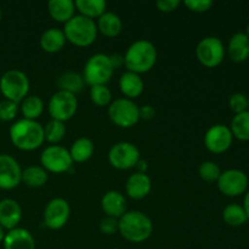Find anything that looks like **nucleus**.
Masks as SVG:
<instances>
[{
    "mask_svg": "<svg viewBox=\"0 0 249 249\" xmlns=\"http://www.w3.org/2000/svg\"><path fill=\"white\" fill-rule=\"evenodd\" d=\"M123 56L126 71L141 74L155 67L158 55L153 43L146 39H139L126 49Z\"/></svg>",
    "mask_w": 249,
    "mask_h": 249,
    "instance_id": "1",
    "label": "nucleus"
},
{
    "mask_svg": "<svg viewBox=\"0 0 249 249\" xmlns=\"http://www.w3.org/2000/svg\"><path fill=\"white\" fill-rule=\"evenodd\" d=\"M10 139L15 147L22 151H34L43 145L44 126L36 121L22 118L10 126Z\"/></svg>",
    "mask_w": 249,
    "mask_h": 249,
    "instance_id": "2",
    "label": "nucleus"
},
{
    "mask_svg": "<svg viewBox=\"0 0 249 249\" xmlns=\"http://www.w3.org/2000/svg\"><path fill=\"white\" fill-rule=\"evenodd\" d=\"M118 231L124 240L141 243L152 235L153 223L150 216L142 212L130 211L118 219Z\"/></svg>",
    "mask_w": 249,
    "mask_h": 249,
    "instance_id": "3",
    "label": "nucleus"
},
{
    "mask_svg": "<svg viewBox=\"0 0 249 249\" xmlns=\"http://www.w3.org/2000/svg\"><path fill=\"white\" fill-rule=\"evenodd\" d=\"M66 40L77 46H89L96 40L97 27L94 19L83 15H74L62 29Z\"/></svg>",
    "mask_w": 249,
    "mask_h": 249,
    "instance_id": "4",
    "label": "nucleus"
},
{
    "mask_svg": "<svg viewBox=\"0 0 249 249\" xmlns=\"http://www.w3.org/2000/svg\"><path fill=\"white\" fill-rule=\"evenodd\" d=\"M114 68L112 66L109 56L106 53H95L90 56L84 65L83 78L85 84L94 87V85H106L113 75Z\"/></svg>",
    "mask_w": 249,
    "mask_h": 249,
    "instance_id": "5",
    "label": "nucleus"
},
{
    "mask_svg": "<svg viewBox=\"0 0 249 249\" xmlns=\"http://www.w3.org/2000/svg\"><path fill=\"white\" fill-rule=\"evenodd\" d=\"M0 91L6 100L19 104L24 97L28 96V77L19 70L6 71L0 78Z\"/></svg>",
    "mask_w": 249,
    "mask_h": 249,
    "instance_id": "6",
    "label": "nucleus"
},
{
    "mask_svg": "<svg viewBox=\"0 0 249 249\" xmlns=\"http://www.w3.org/2000/svg\"><path fill=\"white\" fill-rule=\"evenodd\" d=\"M108 117L119 128H131L140 121V107L130 99H116L109 104Z\"/></svg>",
    "mask_w": 249,
    "mask_h": 249,
    "instance_id": "7",
    "label": "nucleus"
},
{
    "mask_svg": "<svg viewBox=\"0 0 249 249\" xmlns=\"http://www.w3.org/2000/svg\"><path fill=\"white\" fill-rule=\"evenodd\" d=\"M40 163L46 172L55 174L68 173L73 168L70 151L60 145H50L44 148L40 155Z\"/></svg>",
    "mask_w": 249,
    "mask_h": 249,
    "instance_id": "8",
    "label": "nucleus"
},
{
    "mask_svg": "<svg viewBox=\"0 0 249 249\" xmlns=\"http://www.w3.org/2000/svg\"><path fill=\"white\" fill-rule=\"evenodd\" d=\"M226 49L218 36H206L196 46V57L204 67H218L225 57Z\"/></svg>",
    "mask_w": 249,
    "mask_h": 249,
    "instance_id": "9",
    "label": "nucleus"
},
{
    "mask_svg": "<svg viewBox=\"0 0 249 249\" xmlns=\"http://www.w3.org/2000/svg\"><path fill=\"white\" fill-rule=\"evenodd\" d=\"M78 109L77 96L71 92L57 90L53 96L50 97L48 104V111L51 119L60 122L70 121Z\"/></svg>",
    "mask_w": 249,
    "mask_h": 249,
    "instance_id": "10",
    "label": "nucleus"
},
{
    "mask_svg": "<svg viewBox=\"0 0 249 249\" xmlns=\"http://www.w3.org/2000/svg\"><path fill=\"white\" fill-rule=\"evenodd\" d=\"M139 160H140V150L138 146L128 141L114 143L108 151V162L116 169H131L135 167Z\"/></svg>",
    "mask_w": 249,
    "mask_h": 249,
    "instance_id": "11",
    "label": "nucleus"
},
{
    "mask_svg": "<svg viewBox=\"0 0 249 249\" xmlns=\"http://www.w3.org/2000/svg\"><path fill=\"white\" fill-rule=\"evenodd\" d=\"M219 191L228 197H237L248 191L247 174L240 169H228L221 172L218 181Z\"/></svg>",
    "mask_w": 249,
    "mask_h": 249,
    "instance_id": "12",
    "label": "nucleus"
},
{
    "mask_svg": "<svg viewBox=\"0 0 249 249\" xmlns=\"http://www.w3.org/2000/svg\"><path fill=\"white\" fill-rule=\"evenodd\" d=\"M232 133L225 124H214L204 134V146L212 153H224L231 147Z\"/></svg>",
    "mask_w": 249,
    "mask_h": 249,
    "instance_id": "13",
    "label": "nucleus"
},
{
    "mask_svg": "<svg viewBox=\"0 0 249 249\" xmlns=\"http://www.w3.org/2000/svg\"><path fill=\"white\" fill-rule=\"evenodd\" d=\"M71 215V207L63 198H53L44 209V224L50 230H60L67 224Z\"/></svg>",
    "mask_w": 249,
    "mask_h": 249,
    "instance_id": "14",
    "label": "nucleus"
},
{
    "mask_svg": "<svg viewBox=\"0 0 249 249\" xmlns=\"http://www.w3.org/2000/svg\"><path fill=\"white\" fill-rule=\"evenodd\" d=\"M22 182V169L12 156L0 155V189L12 190Z\"/></svg>",
    "mask_w": 249,
    "mask_h": 249,
    "instance_id": "15",
    "label": "nucleus"
},
{
    "mask_svg": "<svg viewBox=\"0 0 249 249\" xmlns=\"http://www.w3.org/2000/svg\"><path fill=\"white\" fill-rule=\"evenodd\" d=\"M22 218V209L18 202L12 198H4L0 201V226L2 229L12 230L17 228Z\"/></svg>",
    "mask_w": 249,
    "mask_h": 249,
    "instance_id": "16",
    "label": "nucleus"
},
{
    "mask_svg": "<svg viewBox=\"0 0 249 249\" xmlns=\"http://www.w3.org/2000/svg\"><path fill=\"white\" fill-rule=\"evenodd\" d=\"M152 182L146 173H134L125 182V192L130 198L142 199L151 192Z\"/></svg>",
    "mask_w": 249,
    "mask_h": 249,
    "instance_id": "17",
    "label": "nucleus"
},
{
    "mask_svg": "<svg viewBox=\"0 0 249 249\" xmlns=\"http://www.w3.org/2000/svg\"><path fill=\"white\" fill-rule=\"evenodd\" d=\"M101 208L106 216L119 219L126 213V199L119 191H107L101 198Z\"/></svg>",
    "mask_w": 249,
    "mask_h": 249,
    "instance_id": "18",
    "label": "nucleus"
},
{
    "mask_svg": "<svg viewBox=\"0 0 249 249\" xmlns=\"http://www.w3.org/2000/svg\"><path fill=\"white\" fill-rule=\"evenodd\" d=\"M4 249H36V241L32 233L23 228H15L5 233Z\"/></svg>",
    "mask_w": 249,
    "mask_h": 249,
    "instance_id": "19",
    "label": "nucleus"
},
{
    "mask_svg": "<svg viewBox=\"0 0 249 249\" xmlns=\"http://www.w3.org/2000/svg\"><path fill=\"white\" fill-rule=\"evenodd\" d=\"M228 55L236 63H242L249 57V38L245 32H237L230 38L228 44Z\"/></svg>",
    "mask_w": 249,
    "mask_h": 249,
    "instance_id": "20",
    "label": "nucleus"
},
{
    "mask_svg": "<svg viewBox=\"0 0 249 249\" xmlns=\"http://www.w3.org/2000/svg\"><path fill=\"white\" fill-rule=\"evenodd\" d=\"M119 89L125 99H135L143 91V80L140 74L125 71L119 78Z\"/></svg>",
    "mask_w": 249,
    "mask_h": 249,
    "instance_id": "21",
    "label": "nucleus"
},
{
    "mask_svg": "<svg viewBox=\"0 0 249 249\" xmlns=\"http://www.w3.org/2000/svg\"><path fill=\"white\" fill-rule=\"evenodd\" d=\"M48 11L53 21L66 23L75 15V4L73 0H50Z\"/></svg>",
    "mask_w": 249,
    "mask_h": 249,
    "instance_id": "22",
    "label": "nucleus"
},
{
    "mask_svg": "<svg viewBox=\"0 0 249 249\" xmlns=\"http://www.w3.org/2000/svg\"><path fill=\"white\" fill-rule=\"evenodd\" d=\"M66 44V36L62 29L49 28L40 36V46L45 53H55L63 49Z\"/></svg>",
    "mask_w": 249,
    "mask_h": 249,
    "instance_id": "23",
    "label": "nucleus"
},
{
    "mask_svg": "<svg viewBox=\"0 0 249 249\" xmlns=\"http://www.w3.org/2000/svg\"><path fill=\"white\" fill-rule=\"evenodd\" d=\"M97 31L105 36L108 38H114L118 36L123 29V22L121 17L112 11H106L102 14L97 19Z\"/></svg>",
    "mask_w": 249,
    "mask_h": 249,
    "instance_id": "24",
    "label": "nucleus"
},
{
    "mask_svg": "<svg viewBox=\"0 0 249 249\" xmlns=\"http://www.w3.org/2000/svg\"><path fill=\"white\" fill-rule=\"evenodd\" d=\"M73 163H84L92 157L95 151L94 142L88 138H79L72 143L70 150Z\"/></svg>",
    "mask_w": 249,
    "mask_h": 249,
    "instance_id": "25",
    "label": "nucleus"
},
{
    "mask_svg": "<svg viewBox=\"0 0 249 249\" xmlns=\"http://www.w3.org/2000/svg\"><path fill=\"white\" fill-rule=\"evenodd\" d=\"M84 85V78L77 72H65L57 78L58 90L71 92L73 95H77L78 92L82 91Z\"/></svg>",
    "mask_w": 249,
    "mask_h": 249,
    "instance_id": "26",
    "label": "nucleus"
},
{
    "mask_svg": "<svg viewBox=\"0 0 249 249\" xmlns=\"http://www.w3.org/2000/svg\"><path fill=\"white\" fill-rule=\"evenodd\" d=\"M49 179L48 172L41 165H31L22 170V182L32 189L44 186Z\"/></svg>",
    "mask_w": 249,
    "mask_h": 249,
    "instance_id": "27",
    "label": "nucleus"
},
{
    "mask_svg": "<svg viewBox=\"0 0 249 249\" xmlns=\"http://www.w3.org/2000/svg\"><path fill=\"white\" fill-rule=\"evenodd\" d=\"M75 10L79 11V15L94 19L99 18L102 14L106 12L107 4L105 0H75Z\"/></svg>",
    "mask_w": 249,
    "mask_h": 249,
    "instance_id": "28",
    "label": "nucleus"
},
{
    "mask_svg": "<svg viewBox=\"0 0 249 249\" xmlns=\"http://www.w3.org/2000/svg\"><path fill=\"white\" fill-rule=\"evenodd\" d=\"M229 128L235 139L240 141H249V111L235 114Z\"/></svg>",
    "mask_w": 249,
    "mask_h": 249,
    "instance_id": "29",
    "label": "nucleus"
},
{
    "mask_svg": "<svg viewBox=\"0 0 249 249\" xmlns=\"http://www.w3.org/2000/svg\"><path fill=\"white\" fill-rule=\"evenodd\" d=\"M44 111V102L36 95H31L22 100L21 112L23 114V118L36 121L38 117L41 116Z\"/></svg>",
    "mask_w": 249,
    "mask_h": 249,
    "instance_id": "30",
    "label": "nucleus"
},
{
    "mask_svg": "<svg viewBox=\"0 0 249 249\" xmlns=\"http://www.w3.org/2000/svg\"><path fill=\"white\" fill-rule=\"evenodd\" d=\"M223 220L225 221V224H228L229 226L238 228V226L245 225L246 221L248 220V218L242 206L236 203H231L224 208Z\"/></svg>",
    "mask_w": 249,
    "mask_h": 249,
    "instance_id": "31",
    "label": "nucleus"
},
{
    "mask_svg": "<svg viewBox=\"0 0 249 249\" xmlns=\"http://www.w3.org/2000/svg\"><path fill=\"white\" fill-rule=\"evenodd\" d=\"M66 135V126L63 122L51 119L44 126V139L51 145H57Z\"/></svg>",
    "mask_w": 249,
    "mask_h": 249,
    "instance_id": "32",
    "label": "nucleus"
},
{
    "mask_svg": "<svg viewBox=\"0 0 249 249\" xmlns=\"http://www.w3.org/2000/svg\"><path fill=\"white\" fill-rule=\"evenodd\" d=\"M90 100L99 107L109 106L112 102V92L107 85H94L90 87Z\"/></svg>",
    "mask_w": 249,
    "mask_h": 249,
    "instance_id": "33",
    "label": "nucleus"
},
{
    "mask_svg": "<svg viewBox=\"0 0 249 249\" xmlns=\"http://www.w3.org/2000/svg\"><path fill=\"white\" fill-rule=\"evenodd\" d=\"M221 174V169L218 163L212 162V160H206L201 163L198 167V175L202 180L207 182H216Z\"/></svg>",
    "mask_w": 249,
    "mask_h": 249,
    "instance_id": "34",
    "label": "nucleus"
},
{
    "mask_svg": "<svg viewBox=\"0 0 249 249\" xmlns=\"http://www.w3.org/2000/svg\"><path fill=\"white\" fill-rule=\"evenodd\" d=\"M17 113H18V104L6 99L0 101V121H12L16 118Z\"/></svg>",
    "mask_w": 249,
    "mask_h": 249,
    "instance_id": "35",
    "label": "nucleus"
},
{
    "mask_svg": "<svg viewBox=\"0 0 249 249\" xmlns=\"http://www.w3.org/2000/svg\"><path fill=\"white\" fill-rule=\"evenodd\" d=\"M229 107L235 114L248 111V96L242 92H235L229 97Z\"/></svg>",
    "mask_w": 249,
    "mask_h": 249,
    "instance_id": "36",
    "label": "nucleus"
},
{
    "mask_svg": "<svg viewBox=\"0 0 249 249\" xmlns=\"http://www.w3.org/2000/svg\"><path fill=\"white\" fill-rule=\"evenodd\" d=\"M100 231L105 235H113L118 231V219L111 218V216H105L101 219L99 224Z\"/></svg>",
    "mask_w": 249,
    "mask_h": 249,
    "instance_id": "37",
    "label": "nucleus"
},
{
    "mask_svg": "<svg viewBox=\"0 0 249 249\" xmlns=\"http://www.w3.org/2000/svg\"><path fill=\"white\" fill-rule=\"evenodd\" d=\"M184 4L194 12H207L213 6L212 0H185Z\"/></svg>",
    "mask_w": 249,
    "mask_h": 249,
    "instance_id": "38",
    "label": "nucleus"
},
{
    "mask_svg": "<svg viewBox=\"0 0 249 249\" xmlns=\"http://www.w3.org/2000/svg\"><path fill=\"white\" fill-rule=\"evenodd\" d=\"M180 4V0H158L156 6L162 12H173L179 7Z\"/></svg>",
    "mask_w": 249,
    "mask_h": 249,
    "instance_id": "39",
    "label": "nucleus"
},
{
    "mask_svg": "<svg viewBox=\"0 0 249 249\" xmlns=\"http://www.w3.org/2000/svg\"><path fill=\"white\" fill-rule=\"evenodd\" d=\"M156 116V111L152 106L150 105H145V106L140 107V119L143 118L146 121H150V119H153Z\"/></svg>",
    "mask_w": 249,
    "mask_h": 249,
    "instance_id": "40",
    "label": "nucleus"
},
{
    "mask_svg": "<svg viewBox=\"0 0 249 249\" xmlns=\"http://www.w3.org/2000/svg\"><path fill=\"white\" fill-rule=\"evenodd\" d=\"M109 56V60H111V63L112 66H113V68L116 70V68H119L122 67V66H124V56L121 55V53H113V55H108Z\"/></svg>",
    "mask_w": 249,
    "mask_h": 249,
    "instance_id": "41",
    "label": "nucleus"
},
{
    "mask_svg": "<svg viewBox=\"0 0 249 249\" xmlns=\"http://www.w3.org/2000/svg\"><path fill=\"white\" fill-rule=\"evenodd\" d=\"M135 168H138L139 173H146V170H147V162H146V160H142L140 158V160L136 163Z\"/></svg>",
    "mask_w": 249,
    "mask_h": 249,
    "instance_id": "42",
    "label": "nucleus"
},
{
    "mask_svg": "<svg viewBox=\"0 0 249 249\" xmlns=\"http://www.w3.org/2000/svg\"><path fill=\"white\" fill-rule=\"evenodd\" d=\"M243 209H245L246 214H247V218L249 219V190L246 192L245 199H243Z\"/></svg>",
    "mask_w": 249,
    "mask_h": 249,
    "instance_id": "43",
    "label": "nucleus"
},
{
    "mask_svg": "<svg viewBox=\"0 0 249 249\" xmlns=\"http://www.w3.org/2000/svg\"><path fill=\"white\" fill-rule=\"evenodd\" d=\"M4 237H5V231H4V229L0 226V242H2V241H4Z\"/></svg>",
    "mask_w": 249,
    "mask_h": 249,
    "instance_id": "44",
    "label": "nucleus"
},
{
    "mask_svg": "<svg viewBox=\"0 0 249 249\" xmlns=\"http://www.w3.org/2000/svg\"><path fill=\"white\" fill-rule=\"evenodd\" d=\"M245 34H246V36H247L248 38H249V24H248L247 27H246V32H245Z\"/></svg>",
    "mask_w": 249,
    "mask_h": 249,
    "instance_id": "45",
    "label": "nucleus"
},
{
    "mask_svg": "<svg viewBox=\"0 0 249 249\" xmlns=\"http://www.w3.org/2000/svg\"><path fill=\"white\" fill-rule=\"evenodd\" d=\"M0 21H1V9H0Z\"/></svg>",
    "mask_w": 249,
    "mask_h": 249,
    "instance_id": "46",
    "label": "nucleus"
},
{
    "mask_svg": "<svg viewBox=\"0 0 249 249\" xmlns=\"http://www.w3.org/2000/svg\"><path fill=\"white\" fill-rule=\"evenodd\" d=\"M248 111H249V96H248Z\"/></svg>",
    "mask_w": 249,
    "mask_h": 249,
    "instance_id": "47",
    "label": "nucleus"
},
{
    "mask_svg": "<svg viewBox=\"0 0 249 249\" xmlns=\"http://www.w3.org/2000/svg\"><path fill=\"white\" fill-rule=\"evenodd\" d=\"M112 249H121V248H112Z\"/></svg>",
    "mask_w": 249,
    "mask_h": 249,
    "instance_id": "48",
    "label": "nucleus"
}]
</instances>
